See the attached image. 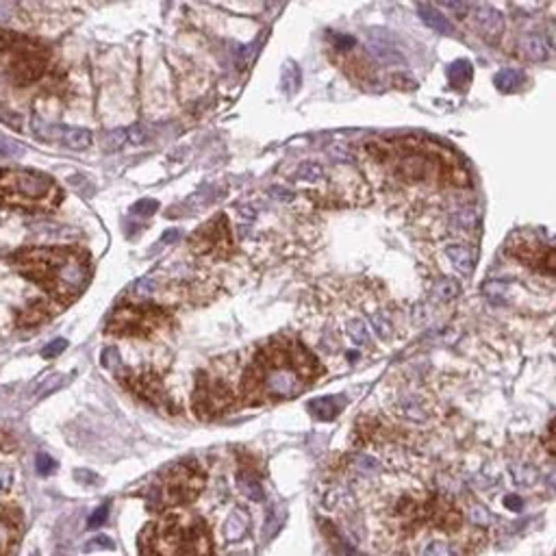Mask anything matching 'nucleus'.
<instances>
[{"mask_svg":"<svg viewBox=\"0 0 556 556\" xmlns=\"http://www.w3.org/2000/svg\"><path fill=\"white\" fill-rule=\"evenodd\" d=\"M322 372L315 354L300 342L290 337L272 339L259 350L243 374L242 400L246 405L290 400L300 396Z\"/></svg>","mask_w":556,"mask_h":556,"instance_id":"nucleus-1","label":"nucleus"},{"mask_svg":"<svg viewBox=\"0 0 556 556\" xmlns=\"http://www.w3.org/2000/svg\"><path fill=\"white\" fill-rule=\"evenodd\" d=\"M18 272L44 287L52 298L72 302L89 285L85 257L66 248H28L13 255Z\"/></svg>","mask_w":556,"mask_h":556,"instance_id":"nucleus-2","label":"nucleus"},{"mask_svg":"<svg viewBox=\"0 0 556 556\" xmlns=\"http://www.w3.org/2000/svg\"><path fill=\"white\" fill-rule=\"evenodd\" d=\"M143 556H211L207 526L194 515H170L142 533Z\"/></svg>","mask_w":556,"mask_h":556,"instance_id":"nucleus-3","label":"nucleus"},{"mask_svg":"<svg viewBox=\"0 0 556 556\" xmlns=\"http://www.w3.org/2000/svg\"><path fill=\"white\" fill-rule=\"evenodd\" d=\"M61 203V191L44 172L0 170V205L24 211H50Z\"/></svg>","mask_w":556,"mask_h":556,"instance_id":"nucleus-4","label":"nucleus"},{"mask_svg":"<svg viewBox=\"0 0 556 556\" xmlns=\"http://www.w3.org/2000/svg\"><path fill=\"white\" fill-rule=\"evenodd\" d=\"M205 487V474L194 461H183L174 467L161 474L155 487H151L148 493V502L157 509H166V506H179L187 505L194 500Z\"/></svg>","mask_w":556,"mask_h":556,"instance_id":"nucleus-5","label":"nucleus"},{"mask_svg":"<svg viewBox=\"0 0 556 556\" xmlns=\"http://www.w3.org/2000/svg\"><path fill=\"white\" fill-rule=\"evenodd\" d=\"M9 52V74L18 85H28L44 74L48 66V50L37 42L13 35Z\"/></svg>","mask_w":556,"mask_h":556,"instance_id":"nucleus-6","label":"nucleus"},{"mask_svg":"<svg viewBox=\"0 0 556 556\" xmlns=\"http://www.w3.org/2000/svg\"><path fill=\"white\" fill-rule=\"evenodd\" d=\"M166 311L157 309V306H127V309H120L113 315L112 322H109V333L124 335V337L151 335L166 324Z\"/></svg>","mask_w":556,"mask_h":556,"instance_id":"nucleus-7","label":"nucleus"},{"mask_svg":"<svg viewBox=\"0 0 556 556\" xmlns=\"http://www.w3.org/2000/svg\"><path fill=\"white\" fill-rule=\"evenodd\" d=\"M189 248L203 257H227L233 251L231 228L227 215H215L213 220L198 228L189 239Z\"/></svg>","mask_w":556,"mask_h":556,"instance_id":"nucleus-8","label":"nucleus"},{"mask_svg":"<svg viewBox=\"0 0 556 556\" xmlns=\"http://www.w3.org/2000/svg\"><path fill=\"white\" fill-rule=\"evenodd\" d=\"M233 394L222 381H213V378H205L200 374L198 385L194 391V409L200 417H215L233 406Z\"/></svg>","mask_w":556,"mask_h":556,"instance_id":"nucleus-9","label":"nucleus"},{"mask_svg":"<svg viewBox=\"0 0 556 556\" xmlns=\"http://www.w3.org/2000/svg\"><path fill=\"white\" fill-rule=\"evenodd\" d=\"M33 131L44 142H55L61 146H68L72 151H85L92 143V133L88 128H76V127H64V124H50L44 120L35 118L33 120Z\"/></svg>","mask_w":556,"mask_h":556,"instance_id":"nucleus-10","label":"nucleus"},{"mask_svg":"<svg viewBox=\"0 0 556 556\" xmlns=\"http://www.w3.org/2000/svg\"><path fill=\"white\" fill-rule=\"evenodd\" d=\"M127 385H128V390L133 391V394L142 398V400L151 402V405L157 406V409L167 411V413H174L176 411V406L172 405L170 396H167L166 390H163L161 381L152 372L128 374Z\"/></svg>","mask_w":556,"mask_h":556,"instance_id":"nucleus-11","label":"nucleus"},{"mask_svg":"<svg viewBox=\"0 0 556 556\" xmlns=\"http://www.w3.org/2000/svg\"><path fill=\"white\" fill-rule=\"evenodd\" d=\"M509 251L526 266H533L545 274H554V251L550 246H541L537 242L511 243Z\"/></svg>","mask_w":556,"mask_h":556,"instance_id":"nucleus-12","label":"nucleus"},{"mask_svg":"<svg viewBox=\"0 0 556 556\" xmlns=\"http://www.w3.org/2000/svg\"><path fill=\"white\" fill-rule=\"evenodd\" d=\"M474 20H476L478 31L483 33L485 40H498V37L505 33V18L498 9L487 7V4H481V7L474 9Z\"/></svg>","mask_w":556,"mask_h":556,"instance_id":"nucleus-13","label":"nucleus"},{"mask_svg":"<svg viewBox=\"0 0 556 556\" xmlns=\"http://www.w3.org/2000/svg\"><path fill=\"white\" fill-rule=\"evenodd\" d=\"M18 533H20V513L0 506V556L12 550Z\"/></svg>","mask_w":556,"mask_h":556,"instance_id":"nucleus-14","label":"nucleus"},{"mask_svg":"<svg viewBox=\"0 0 556 556\" xmlns=\"http://www.w3.org/2000/svg\"><path fill=\"white\" fill-rule=\"evenodd\" d=\"M552 50L554 44L550 35H537V33H530V35L521 37L520 42V52L530 61H545L552 55Z\"/></svg>","mask_w":556,"mask_h":556,"instance_id":"nucleus-15","label":"nucleus"},{"mask_svg":"<svg viewBox=\"0 0 556 556\" xmlns=\"http://www.w3.org/2000/svg\"><path fill=\"white\" fill-rule=\"evenodd\" d=\"M445 257L450 259L454 270H459L461 274H472L474 266H476V252L469 246H461V243L445 248Z\"/></svg>","mask_w":556,"mask_h":556,"instance_id":"nucleus-16","label":"nucleus"},{"mask_svg":"<svg viewBox=\"0 0 556 556\" xmlns=\"http://www.w3.org/2000/svg\"><path fill=\"white\" fill-rule=\"evenodd\" d=\"M342 409H344V400L337 396L315 398V400L309 405L311 415H313L315 420H322V421L335 420V417L342 413Z\"/></svg>","mask_w":556,"mask_h":556,"instance_id":"nucleus-17","label":"nucleus"},{"mask_svg":"<svg viewBox=\"0 0 556 556\" xmlns=\"http://www.w3.org/2000/svg\"><path fill=\"white\" fill-rule=\"evenodd\" d=\"M248 533V515L243 511H233L224 524V537L227 541H242Z\"/></svg>","mask_w":556,"mask_h":556,"instance_id":"nucleus-18","label":"nucleus"},{"mask_svg":"<svg viewBox=\"0 0 556 556\" xmlns=\"http://www.w3.org/2000/svg\"><path fill=\"white\" fill-rule=\"evenodd\" d=\"M417 12H420L421 20L429 24L433 31L441 33V35H450V33H452V27H450L448 18L441 16V13L435 7H429V4H420V7H417Z\"/></svg>","mask_w":556,"mask_h":556,"instance_id":"nucleus-19","label":"nucleus"},{"mask_svg":"<svg viewBox=\"0 0 556 556\" xmlns=\"http://www.w3.org/2000/svg\"><path fill=\"white\" fill-rule=\"evenodd\" d=\"M521 81H524L521 72L509 68V70L498 72L496 79H493V83H496V88L500 89V92L511 94V92H515V89L521 88Z\"/></svg>","mask_w":556,"mask_h":556,"instance_id":"nucleus-20","label":"nucleus"},{"mask_svg":"<svg viewBox=\"0 0 556 556\" xmlns=\"http://www.w3.org/2000/svg\"><path fill=\"white\" fill-rule=\"evenodd\" d=\"M239 489H242V493L248 498V500L261 502V498H263L261 481H259L255 474L248 472V469L243 474H239Z\"/></svg>","mask_w":556,"mask_h":556,"instance_id":"nucleus-21","label":"nucleus"},{"mask_svg":"<svg viewBox=\"0 0 556 556\" xmlns=\"http://www.w3.org/2000/svg\"><path fill=\"white\" fill-rule=\"evenodd\" d=\"M448 76H450V83H452L454 88H463V85H467L469 81H472V64L465 59L454 61V64L448 68Z\"/></svg>","mask_w":556,"mask_h":556,"instance_id":"nucleus-22","label":"nucleus"},{"mask_svg":"<svg viewBox=\"0 0 556 556\" xmlns=\"http://www.w3.org/2000/svg\"><path fill=\"white\" fill-rule=\"evenodd\" d=\"M346 333L357 346H367L370 344V328H367L363 320H350L346 324Z\"/></svg>","mask_w":556,"mask_h":556,"instance_id":"nucleus-23","label":"nucleus"},{"mask_svg":"<svg viewBox=\"0 0 556 556\" xmlns=\"http://www.w3.org/2000/svg\"><path fill=\"white\" fill-rule=\"evenodd\" d=\"M322 529H324L326 537H328V544H333V548L337 550L339 556H354V550L350 548L346 541H344V537L337 533V529H335L333 524H326V521H324Z\"/></svg>","mask_w":556,"mask_h":556,"instance_id":"nucleus-24","label":"nucleus"},{"mask_svg":"<svg viewBox=\"0 0 556 556\" xmlns=\"http://www.w3.org/2000/svg\"><path fill=\"white\" fill-rule=\"evenodd\" d=\"M322 176H324V170L318 166V163H302L298 170H296V179L309 181V183H318Z\"/></svg>","mask_w":556,"mask_h":556,"instance_id":"nucleus-25","label":"nucleus"},{"mask_svg":"<svg viewBox=\"0 0 556 556\" xmlns=\"http://www.w3.org/2000/svg\"><path fill=\"white\" fill-rule=\"evenodd\" d=\"M128 139V128H116V131L107 133V135L103 137V148L104 151L113 152L118 151V148H122L124 143H127Z\"/></svg>","mask_w":556,"mask_h":556,"instance_id":"nucleus-26","label":"nucleus"},{"mask_svg":"<svg viewBox=\"0 0 556 556\" xmlns=\"http://www.w3.org/2000/svg\"><path fill=\"white\" fill-rule=\"evenodd\" d=\"M421 556H454L452 545L445 544L441 539H430L429 544L421 548Z\"/></svg>","mask_w":556,"mask_h":556,"instance_id":"nucleus-27","label":"nucleus"},{"mask_svg":"<svg viewBox=\"0 0 556 556\" xmlns=\"http://www.w3.org/2000/svg\"><path fill=\"white\" fill-rule=\"evenodd\" d=\"M298 85H300V68L291 64V61H287L285 70H282V88H285L287 92H291V89H298Z\"/></svg>","mask_w":556,"mask_h":556,"instance_id":"nucleus-28","label":"nucleus"},{"mask_svg":"<svg viewBox=\"0 0 556 556\" xmlns=\"http://www.w3.org/2000/svg\"><path fill=\"white\" fill-rule=\"evenodd\" d=\"M459 291H461L459 282L450 281V278H444V281H439L437 285H435V294H437L441 300H454L459 296Z\"/></svg>","mask_w":556,"mask_h":556,"instance_id":"nucleus-29","label":"nucleus"},{"mask_svg":"<svg viewBox=\"0 0 556 556\" xmlns=\"http://www.w3.org/2000/svg\"><path fill=\"white\" fill-rule=\"evenodd\" d=\"M155 278L152 276H146V278H139V281L135 282V285L131 287V294L135 296V298H148V296L155 291Z\"/></svg>","mask_w":556,"mask_h":556,"instance_id":"nucleus-30","label":"nucleus"},{"mask_svg":"<svg viewBox=\"0 0 556 556\" xmlns=\"http://www.w3.org/2000/svg\"><path fill=\"white\" fill-rule=\"evenodd\" d=\"M27 148L22 143H18L16 139H9V137H0V157H20L24 155Z\"/></svg>","mask_w":556,"mask_h":556,"instance_id":"nucleus-31","label":"nucleus"},{"mask_svg":"<svg viewBox=\"0 0 556 556\" xmlns=\"http://www.w3.org/2000/svg\"><path fill=\"white\" fill-rule=\"evenodd\" d=\"M48 315H50V311L48 309H44V306H33V309H28V311H24L22 313V324H27V326H33V324H40V322H44V320L48 318Z\"/></svg>","mask_w":556,"mask_h":556,"instance_id":"nucleus-32","label":"nucleus"},{"mask_svg":"<svg viewBox=\"0 0 556 556\" xmlns=\"http://www.w3.org/2000/svg\"><path fill=\"white\" fill-rule=\"evenodd\" d=\"M400 413L405 415V417H409V420H415V421H424L426 420V413H424V411H421V406L417 405L415 400H402Z\"/></svg>","mask_w":556,"mask_h":556,"instance_id":"nucleus-33","label":"nucleus"},{"mask_svg":"<svg viewBox=\"0 0 556 556\" xmlns=\"http://www.w3.org/2000/svg\"><path fill=\"white\" fill-rule=\"evenodd\" d=\"M113 548H116V544H113L109 537H103V535L94 537V539H89L88 544L83 545L85 552H96V550H113Z\"/></svg>","mask_w":556,"mask_h":556,"instance_id":"nucleus-34","label":"nucleus"},{"mask_svg":"<svg viewBox=\"0 0 556 556\" xmlns=\"http://www.w3.org/2000/svg\"><path fill=\"white\" fill-rule=\"evenodd\" d=\"M100 361H103V366L107 367V370H118V367H122V357H120L116 348H104Z\"/></svg>","mask_w":556,"mask_h":556,"instance_id":"nucleus-35","label":"nucleus"},{"mask_svg":"<svg viewBox=\"0 0 556 556\" xmlns=\"http://www.w3.org/2000/svg\"><path fill=\"white\" fill-rule=\"evenodd\" d=\"M157 209H159V203H157V200L146 198V200H139V203L133 205L131 213H135V215H143V218H148V215L157 213Z\"/></svg>","mask_w":556,"mask_h":556,"instance_id":"nucleus-36","label":"nucleus"},{"mask_svg":"<svg viewBox=\"0 0 556 556\" xmlns=\"http://www.w3.org/2000/svg\"><path fill=\"white\" fill-rule=\"evenodd\" d=\"M61 381H66V376H61V374H55V376H50V378H48V381H46V385H44V387H42V390H40V391H37V396H35V398H37V400H42V398L50 396V394H52V391H57V390H59V387H61V385H64V382H61Z\"/></svg>","mask_w":556,"mask_h":556,"instance_id":"nucleus-37","label":"nucleus"},{"mask_svg":"<svg viewBox=\"0 0 556 556\" xmlns=\"http://www.w3.org/2000/svg\"><path fill=\"white\" fill-rule=\"evenodd\" d=\"M278 529H281V521H278L276 517V511L270 509L267 511V521H266V529H263V539L270 541L272 537H274L278 533Z\"/></svg>","mask_w":556,"mask_h":556,"instance_id":"nucleus-38","label":"nucleus"},{"mask_svg":"<svg viewBox=\"0 0 556 556\" xmlns=\"http://www.w3.org/2000/svg\"><path fill=\"white\" fill-rule=\"evenodd\" d=\"M35 467H37V472L42 474V476H48L50 472H55L57 463L52 461V457H48L46 452H40L35 457Z\"/></svg>","mask_w":556,"mask_h":556,"instance_id":"nucleus-39","label":"nucleus"},{"mask_svg":"<svg viewBox=\"0 0 556 556\" xmlns=\"http://www.w3.org/2000/svg\"><path fill=\"white\" fill-rule=\"evenodd\" d=\"M66 348H68V342H66V339H55V342H50L44 350H42V357L55 359V357H59Z\"/></svg>","mask_w":556,"mask_h":556,"instance_id":"nucleus-40","label":"nucleus"},{"mask_svg":"<svg viewBox=\"0 0 556 556\" xmlns=\"http://www.w3.org/2000/svg\"><path fill=\"white\" fill-rule=\"evenodd\" d=\"M107 515H109V505L98 506V509L92 513V517H89L88 529H100V526L104 524V520H107Z\"/></svg>","mask_w":556,"mask_h":556,"instance_id":"nucleus-41","label":"nucleus"},{"mask_svg":"<svg viewBox=\"0 0 556 556\" xmlns=\"http://www.w3.org/2000/svg\"><path fill=\"white\" fill-rule=\"evenodd\" d=\"M372 324H374V328H376V333L381 335L382 339H387L391 335V324L387 322V320H382L378 313L372 315Z\"/></svg>","mask_w":556,"mask_h":556,"instance_id":"nucleus-42","label":"nucleus"},{"mask_svg":"<svg viewBox=\"0 0 556 556\" xmlns=\"http://www.w3.org/2000/svg\"><path fill=\"white\" fill-rule=\"evenodd\" d=\"M357 465H359V469H363V472H376V469H381V463L372 457H359Z\"/></svg>","mask_w":556,"mask_h":556,"instance_id":"nucleus-43","label":"nucleus"},{"mask_svg":"<svg viewBox=\"0 0 556 556\" xmlns=\"http://www.w3.org/2000/svg\"><path fill=\"white\" fill-rule=\"evenodd\" d=\"M505 506L509 511L520 513L521 509H524V500H521L520 496H505Z\"/></svg>","mask_w":556,"mask_h":556,"instance_id":"nucleus-44","label":"nucleus"},{"mask_svg":"<svg viewBox=\"0 0 556 556\" xmlns=\"http://www.w3.org/2000/svg\"><path fill=\"white\" fill-rule=\"evenodd\" d=\"M472 520L478 521V524H489L491 515H489L487 509H483V506H474V509H472Z\"/></svg>","mask_w":556,"mask_h":556,"instance_id":"nucleus-45","label":"nucleus"},{"mask_svg":"<svg viewBox=\"0 0 556 556\" xmlns=\"http://www.w3.org/2000/svg\"><path fill=\"white\" fill-rule=\"evenodd\" d=\"M128 139H131L133 143H142V142H146V131H143L142 127H133V128H128Z\"/></svg>","mask_w":556,"mask_h":556,"instance_id":"nucleus-46","label":"nucleus"},{"mask_svg":"<svg viewBox=\"0 0 556 556\" xmlns=\"http://www.w3.org/2000/svg\"><path fill=\"white\" fill-rule=\"evenodd\" d=\"M13 483V474L9 469H0V489H9Z\"/></svg>","mask_w":556,"mask_h":556,"instance_id":"nucleus-47","label":"nucleus"},{"mask_svg":"<svg viewBox=\"0 0 556 556\" xmlns=\"http://www.w3.org/2000/svg\"><path fill=\"white\" fill-rule=\"evenodd\" d=\"M545 444H548V452L554 454V421H550L548 437H545Z\"/></svg>","mask_w":556,"mask_h":556,"instance_id":"nucleus-48","label":"nucleus"},{"mask_svg":"<svg viewBox=\"0 0 556 556\" xmlns=\"http://www.w3.org/2000/svg\"><path fill=\"white\" fill-rule=\"evenodd\" d=\"M76 478H79V481H98V476H96V474H88V476H85L83 472H76Z\"/></svg>","mask_w":556,"mask_h":556,"instance_id":"nucleus-49","label":"nucleus"},{"mask_svg":"<svg viewBox=\"0 0 556 556\" xmlns=\"http://www.w3.org/2000/svg\"><path fill=\"white\" fill-rule=\"evenodd\" d=\"M176 237H179V231L166 233V237H163V243H167V242H170V239H176Z\"/></svg>","mask_w":556,"mask_h":556,"instance_id":"nucleus-50","label":"nucleus"},{"mask_svg":"<svg viewBox=\"0 0 556 556\" xmlns=\"http://www.w3.org/2000/svg\"><path fill=\"white\" fill-rule=\"evenodd\" d=\"M231 556H248V554H231Z\"/></svg>","mask_w":556,"mask_h":556,"instance_id":"nucleus-51","label":"nucleus"}]
</instances>
